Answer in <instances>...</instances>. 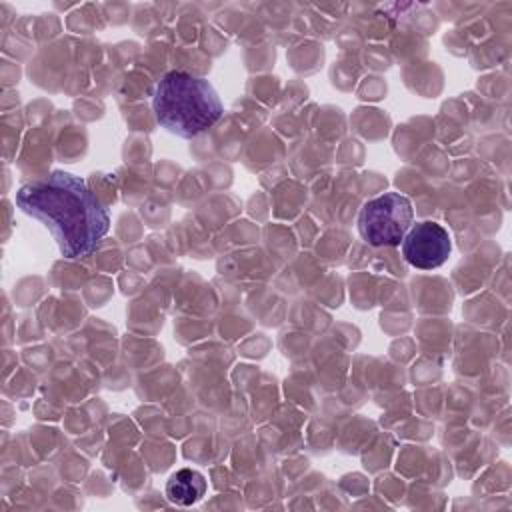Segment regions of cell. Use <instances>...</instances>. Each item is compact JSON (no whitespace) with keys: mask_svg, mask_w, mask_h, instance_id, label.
<instances>
[{"mask_svg":"<svg viewBox=\"0 0 512 512\" xmlns=\"http://www.w3.org/2000/svg\"><path fill=\"white\" fill-rule=\"evenodd\" d=\"M412 224V202L400 192H386L364 202L358 214V232L374 248L398 246Z\"/></svg>","mask_w":512,"mask_h":512,"instance_id":"3957f363","label":"cell"},{"mask_svg":"<svg viewBox=\"0 0 512 512\" xmlns=\"http://www.w3.org/2000/svg\"><path fill=\"white\" fill-rule=\"evenodd\" d=\"M452 252L448 230L432 220L416 222L402 240L404 260L418 270H432L442 266Z\"/></svg>","mask_w":512,"mask_h":512,"instance_id":"277c9868","label":"cell"},{"mask_svg":"<svg viewBox=\"0 0 512 512\" xmlns=\"http://www.w3.org/2000/svg\"><path fill=\"white\" fill-rule=\"evenodd\" d=\"M156 122L180 138H194L212 128L224 114L214 86L200 76L172 70L166 72L152 92Z\"/></svg>","mask_w":512,"mask_h":512,"instance_id":"7a4b0ae2","label":"cell"},{"mask_svg":"<svg viewBox=\"0 0 512 512\" xmlns=\"http://www.w3.org/2000/svg\"><path fill=\"white\" fill-rule=\"evenodd\" d=\"M206 492V480L200 472L182 468L174 472L166 482V496L172 504L190 506L198 502Z\"/></svg>","mask_w":512,"mask_h":512,"instance_id":"5b68a950","label":"cell"},{"mask_svg":"<svg viewBox=\"0 0 512 512\" xmlns=\"http://www.w3.org/2000/svg\"><path fill=\"white\" fill-rule=\"evenodd\" d=\"M16 206L48 228L64 258L90 256L110 228L108 210L96 194L62 170L20 186Z\"/></svg>","mask_w":512,"mask_h":512,"instance_id":"6da1fadb","label":"cell"}]
</instances>
